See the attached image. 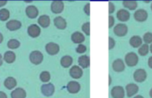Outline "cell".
Wrapping results in <instances>:
<instances>
[{"instance_id": "6da1fadb", "label": "cell", "mask_w": 152, "mask_h": 98, "mask_svg": "<svg viewBox=\"0 0 152 98\" xmlns=\"http://www.w3.org/2000/svg\"><path fill=\"white\" fill-rule=\"evenodd\" d=\"M125 61L129 66L133 67L138 63L139 58L136 53H134V52H130V53L126 54V57H125Z\"/></svg>"}, {"instance_id": "7a4b0ae2", "label": "cell", "mask_w": 152, "mask_h": 98, "mask_svg": "<svg viewBox=\"0 0 152 98\" xmlns=\"http://www.w3.org/2000/svg\"><path fill=\"white\" fill-rule=\"evenodd\" d=\"M30 60L34 65H39L43 60V54L38 50H34L30 54Z\"/></svg>"}, {"instance_id": "3957f363", "label": "cell", "mask_w": 152, "mask_h": 98, "mask_svg": "<svg viewBox=\"0 0 152 98\" xmlns=\"http://www.w3.org/2000/svg\"><path fill=\"white\" fill-rule=\"evenodd\" d=\"M147 77V73L144 69L140 68V69L136 70V71L134 74V79L136 82L138 83H142L145 80Z\"/></svg>"}, {"instance_id": "277c9868", "label": "cell", "mask_w": 152, "mask_h": 98, "mask_svg": "<svg viewBox=\"0 0 152 98\" xmlns=\"http://www.w3.org/2000/svg\"><path fill=\"white\" fill-rule=\"evenodd\" d=\"M54 86L52 83H48L42 86L41 91L42 93L46 97H50L54 93Z\"/></svg>"}, {"instance_id": "5b68a950", "label": "cell", "mask_w": 152, "mask_h": 98, "mask_svg": "<svg viewBox=\"0 0 152 98\" xmlns=\"http://www.w3.org/2000/svg\"><path fill=\"white\" fill-rule=\"evenodd\" d=\"M114 32L118 37H124L128 32V27L124 24H117L114 27Z\"/></svg>"}, {"instance_id": "8992f818", "label": "cell", "mask_w": 152, "mask_h": 98, "mask_svg": "<svg viewBox=\"0 0 152 98\" xmlns=\"http://www.w3.org/2000/svg\"><path fill=\"white\" fill-rule=\"evenodd\" d=\"M41 33V29L38 25L33 24L31 25L28 28V34L30 37H33V38H36V37H39Z\"/></svg>"}, {"instance_id": "52a82bcc", "label": "cell", "mask_w": 152, "mask_h": 98, "mask_svg": "<svg viewBox=\"0 0 152 98\" xmlns=\"http://www.w3.org/2000/svg\"><path fill=\"white\" fill-rule=\"evenodd\" d=\"M111 94L113 98H124V88L122 86H115L111 89Z\"/></svg>"}, {"instance_id": "ba28073f", "label": "cell", "mask_w": 152, "mask_h": 98, "mask_svg": "<svg viewBox=\"0 0 152 98\" xmlns=\"http://www.w3.org/2000/svg\"><path fill=\"white\" fill-rule=\"evenodd\" d=\"M134 16V19L138 22H144L148 18V13L145 10L139 9V10H136Z\"/></svg>"}, {"instance_id": "9c48e42d", "label": "cell", "mask_w": 152, "mask_h": 98, "mask_svg": "<svg viewBox=\"0 0 152 98\" xmlns=\"http://www.w3.org/2000/svg\"><path fill=\"white\" fill-rule=\"evenodd\" d=\"M45 50L47 53L50 55H55L59 53V46L53 42H49L46 45Z\"/></svg>"}, {"instance_id": "30bf717a", "label": "cell", "mask_w": 152, "mask_h": 98, "mask_svg": "<svg viewBox=\"0 0 152 98\" xmlns=\"http://www.w3.org/2000/svg\"><path fill=\"white\" fill-rule=\"evenodd\" d=\"M51 11L54 13H60L64 9V3L62 1H53L51 3Z\"/></svg>"}, {"instance_id": "8fae6325", "label": "cell", "mask_w": 152, "mask_h": 98, "mask_svg": "<svg viewBox=\"0 0 152 98\" xmlns=\"http://www.w3.org/2000/svg\"><path fill=\"white\" fill-rule=\"evenodd\" d=\"M69 73L71 77H73L74 79H80V77H82L83 74L82 68H80L79 66H77V65L73 66L70 69Z\"/></svg>"}, {"instance_id": "7c38bea8", "label": "cell", "mask_w": 152, "mask_h": 98, "mask_svg": "<svg viewBox=\"0 0 152 98\" xmlns=\"http://www.w3.org/2000/svg\"><path fill=\"white\" fill-rule=\"evenodd\" d=\"M117 17L121 22H126L130 19V13L127 10L121 9L117 13Z\"/></svg>"}, {"instance_id": "4fadbf2b", "label": "cell", "mask_w": 152, "mask_h": 98, "mask_svg": "<svg viewBox=\"0 0 152 98\" xmlns=\"http://www.w3.org/2000/svg\"><path fill=\"white\" fill-rule=\"evenodd\" d=\"M67 89H68V92H70L71 94H76L80 91V85L77 82L71 81L68 83V86H67Z\"/></svg>"}, {"instance_id": "5bb4252c", "label": "cell", "mask_w": 152, "mask_h": 98, "mask_svg": "<svg viewBox=\"0 0 152 98\" xmlns=\"http://www.w3.org/2000/svg\"><path fill=\"white\" fill-rule=\"evenodd\" d=\"M112 68L114 71L117 72H121L125 70L124 62L121 59H117L114 61L112 64Z\"/></svg>"}, {"instance_id": "9a60e30c", "label": "cell", "mask_w": 152, "mask_h": 98, "mask_svg": "<svg viewBox=\"0 0 152 98\" xmlns=\"http://www.w3.org/2000/svg\"><path fill=\"white\" fill-rule=\"evenodd\" d=\"M22 26V23L18 20H10L8 21L6 24V27L10 31H13L19 29Z\"/></svg>"}, {"instance_id": "2e32d148", "label": "cell", "mask_w": 152, "mask_h": 98, "mask_svg": "<svg viewBox=\"0 0 152 98\" xmlns=\"http://www.w3.org/2000/svg\"><path fill=\"white\" fill-rule=\"evenodd\" d=\"M138 91H139V87L136 84L131 83V84L126 86V92H127V96L129 97L136 94L138 92Z\"/></svg>"}, {"instance_id": "e0dca14e", "label": "cell", "mask_w": 152, "mask_h": 98, "mask_svg": "<svg viewBox=\"0 0 152 98\" xmlns=\"http://www.w3.org/2000/svg\"><path fill=\"white\" fill-rule=\"evenodd\" d=\"M53 22H54V25L58 29L60 30H63L66 28L67 26V23L66 21L64 18H62V16H57L53 20Z\"/></svg>"}, {"instance_id": "ac0fdd59", "label": "cell", "mask_w": 152, "mask_h": 98, "mask_svg": "<svg viewBox=\"0 0 152 98\" xmlns=\"http://www.w3.org/2000/svg\"><path fill=\"white\" fill-rule=\"evenodd\" d=\"M25 12H26L27 16L29 18H31V19H34V18H36L38 16L39 13L37 8L34 5H30L28 6V7H27Z\"/></svg>"}, {"instance_id": "d6986e66", "label": "cell", "mask_w": 152, "mask_h": 98, "mask_svg": "<svg viewBox=\"0 0 152 98\" xmlns=\"http://www.w3.org/2000/svg\"><path fill=\"white\" fill-rule=\"evenodd\" d=\"M11 98H25L26 97V92L23 88H17L11 92Z\"/></svg>"}, {"instance_id": "ffe728a7", "label": "cell", "mask_w": 152, "mask_h": 98, "mask_svg": "<svg viewBox=\"0 0 152 98\" xmlns=\"http://www.w3.org/2000/svg\"><path fill=\"white\" fill-rule=\"evenodd\" d=\"M71 40L76 44H81L83 42L85 41V37L82 33L74 32L71 35Z\"/></svg>"}, {"instance_id": "44dd1931", "label": "cell", "mask_w": 152, "mask_h": 98, "mask_svg": "<svg viewBox=\"0 0 152 98\" xmlns=\"http://www.w3.org/2000/svg\"><path fill=\"white\" fill-rule=\"evenodd\" d=\"M50 17L47 15H42L38 19V23L42 28H48L50 25Z\"/></svg>"}, {"instance_id": "7402d4cb", "label": "cell", "mask_w": 152, "mask_h": 98, "mask_svg": "<svg viewBox=\"0 0 152 98\" xmlns=\"http://www.w3.org/2000/svg\"><path fill=\"white\" fill-rule=\"evenodd\" d=\"M79 65L83 68H86L90 65V58L89 56L84 55V56H80L78 59Z\"/></svg>"}, {"instance_id": "603a6c76", "label": "cell", "mask_w": 152, "mask_h": 98, "mask_svg": "<svg viewBox=\"0 0 152 98\" xmlns=\"http://www.w3.org/2000/svg\"><path fill=\"white\" fill-rule=\"evenodd\" d=\"M4 85L7 89L10 90V89H13V88L16 86V80L13 77H9L5 79L4 82Z\"/></svg>"}, {"instance_id": "cb8c5ba5", "label": "cell", "mask_w": 152, "mask_h": 98, "mask_svg": "<svg viewBox=\"0 0 152 98\" xmlns=\"http://www.w3.org/2000/svg\"><path fill=\"white\" fill-rule=\"evenodd\" d=\"M142 40L139 36H134L130 39V45L134 48H138L142 45Z\"/></svg>"}, {"instance_id": "d4e9b609", "label": "cell", "mask_w": 152, "mask_h": 98, "mask_svg": "<svg viewBox=\"0 0 152 98\" xmlns=\"http://www.w3.org/2000/svg\"><path fill=\"white\" fill-rule=\"evenodd\" d=\"M16 59V54L13 51H7L4 54V60L7 63H13Z\"/></svg>"}, {"instance_id": "484cf974", "label": "cell", "mask_w": 152, "mask_h": 98, "mask_svg": "<svg viewBox=\"0 0 152 98\" xmlns=\"http://www.w3.org/2000/svg\"><path fill=\"white\" fill-rule=\"evenodd\" d=\"M60 63L62 67L64 68H68L73 63V59L71 56H64L61 59Z\"/></svg>"}, {"instance_id": "4316f807", "label": "cell", "mask_w": 152, "mask_h": 98, "mask_svg": "<svg viewBox=\"0 0 152 98\" xmlns=\"http://www.w3.org/2000/svg\"><path fill=\"white\" fill-rule=\"evenodd\" d=\"M123 4L124 7H126V8L130 9L132 10H134L137 7V2L135 1H123Z\"/></svg>"}, {"instance_id": "83f0119b", "label": "cell", "mask_w": 152, "mask_h": 98, "mask_svg": "<svg viewBox=\"0 0 152 98\" xmlns=\"http://www.w3.org/2000/svg\"><path fill=\"white\" fill-rule=\"evenodd\" d=\"M10 17V12L7 9H1L0 10V20L6 21Z\"/></svg>"}, {"instance_id": "f1b7e54d", "label": "cell", "mask_w": 152, "mask_h": 98, "mask_svg": "<svg viewBox=\"0 0 152 98\" xmlns=\"http://www.w3.org/2000/svg\"><path fill=\"white\" fill-rule=\"evenodd\" d=\"M20 46V42L17 39H10L7 42V47L10 49H16Z\"/></svg>"}, {"instance_id": "f546056e", "label": "cell", "mask_w": 152, "mask_h": 98, "mask_svg": "<svg viewBox=\"0 0 152 98\" xmlns=\"http://www.w3.org/2000/svg\"><path fill=\"white\" fill-rule=\"evenodd\" d=\"M138 52H139V54L141 55V56H146L148 53V52H149V47H148V45L147 44L142 45L140 48Z\"/></svg>"}, {"instance_id": "4dcf8cb0", "label": "cell", "mask_w": 152, "mask_h": 98, "mask_svg": "<svg viewBox=\"0 0 152 98\" xmlns=\"http://www.w3.org/2000/svg\"><path fill=\"white\" fill-rule=\"evenodd\" d=\"M40 80L41 81H42L43 83H47L50 80V73L48 71H42L40 74Z\"/></svg>"}, {"instance_id": "1f68e13d", "label": "cell", "mask_w": 152, "mask_h": 98, "mask_svg": "<svg viewBox=\"0 0 152 98\" xmlns=\"http://www.w3.org/2000/svg\"><path fill=\"white\" fill-rule=\"evenodd\" d=\"M143 41L145 42V44H149L152 42V33L148 32L144 34L143 36Z\"/></svg>"}, {"instance_id": "d6a6232c", "label": "cell", "mask_w": 152, "mask_h": 98, "mask_svg": "<svg viewBox=\"0 0 152 98\" xmlns=\"http://www.w3.org/2000/svg\"><path fill=\"white\" fill-rule=\"evenodd\" d=\"M82 30L86 33V35H90V23L89 22H86V23L83 24V27H82Z\"/></svg>"}, {"instance_id": "836d02e7", "label": "cell", "mask_w": 152, "mask_h": 98, "mask_svg": "<svg viewBox=\"0 0 152 98\" xmlns=\"http://www.w3.org/2000/svg\"><path fill=\"white\" fill-rule=\"evenodd\" d=\"M86 50H87V48H86V47L84 45H79L78 47H77V49H76L77 52L79 53H85V52L86 51Z\"/></svg>"}, {"instance_id": "e575fe53", "label": "cell", "mask_w": 152, "mask_h": 98, "mask_svg": "<svg viewBox=\"0 0 152 98\" xmlns=\"http://www.w3.org/2000/svg\"><path fill=\"white\" fill-rule=\"evenodd\" d=\"M109 49L111 50V49H112L114 47V45H115V41H114V39L113 38H111V37H109Z\"/></svg>"}, {"instance_id": "d590c367", "label": "cell", "mask_w": 152, "mask_h": 98, "mask_svg": "<svg viewBox=\"0 0 152 98\" xmlns=\"http://www.w3.org/2000/svg\"><path fill=\"white\" fill-rule=\"evenodd\" d=\"M84 11L86 12V13L88 16H90V4L89 3L86 4L84 7Z\"/></svg>"}, {"instance_id": "8d00e7d4", "label": "cell", "mask_w": 152, "mask_h": 98, "mask_svg": "<svg viewBox=\"0 0 152 98\" xmlns=\"http://www.w3.org/2000/svg\"><path fill=\"white\" fill-rule=\"evenodd\" d=\"M108 19H109V27H108V28H111L114 24V19L112 16H109V18H108Z\"/></svg>"}, {"instance_id": "74e56055", "label": "cell", "mask_w": 152, "mask_h": 98, "mask_svg": "<svg viewBox=\"0 0 152 98\" xmlns=\"http://www.w3.org/2000/svg\"><path fill=\"white\" fill-rule=\"evenodd\" d=\"M115 10V7H114V4L112 2H109V13H112Z\"/></svg>"}, {"instance_id": "f35d334b", "label": "cell", "mask_w": 152, "mask_h": 98, "mask_svg": "<svg viewBox=\"0 0 152 98\" xmlns=\"http://www.w3.org/2000/svg\"><path fill=\"white\" fill-rule=\"evenodd\" d=\"M0 98H7V94L4 92L0 91Z\"/></svg>"}, {"instance_id": "ab89813d", "label": "cell", "mask_w": 152, "mask_h": 98, "mask_svg": "<svg viewBox=\"0 0 152 98\" xmlns=\"http://www.w3.org/2000/svg\"><path fill=\"white\" fill-rule=\"evenodd\" d=\"M148 66H149L151 68H152V56H151V57L148 59Z\"/></svg>"}, {"instance_id": "60d3db41", "label": "cell", "mask_w": 152, "mask_h": 98, "mask_svg": "<svg viewBox=\"0 0 152 98\" xmlns=\"http://www.w3.org/2000/svg\"><path fill=\"white\" fill-rule=\"evenodd\" d=\"M7 4V1H0V7L5 5Z\"/></svg>"}, {"instance_id": "b9f144b4", "label": "cell", "mask_w": 152, "mask_h": 98, "mask_svg": "<svg viewBox=\"0 0 152 98\" xmlns=\"http://www.w3.org/2000/svg\"><path fill=\"white\" fill-rule=\"evenodd\" d=\"M2 62H3V61H2V56H1V55L0 54V66H1V65H2Z\"/></svg>"}, {"instance_id": "7bdbcfd3", "label": "cell", "mask_w": 152, "mask_h": 98, "mask_svg": "<svg viewBox=\"0 0 152 98\" xmlns=\"http://www.w3.org/2000/svg\"><path fill=\"white\" fill-rule=\"evenodd\" d=\"M2 41H3V36H2V34L0 33V43L2 42Z\"/></svg>"}, {"instance_id": "ee69618b", "label": "cell", "mask_w": 152, "mask_h": 98, "mask_svg": "<svg viewBox=\"0 0 152 98\" xmlns=\"http://www.w3.org/2000/svg\"><path fill=\"white\" fill-rule=\"evenodd\" d=\"M134 98H144V97H143L140 96V95H138V96H136L135 97H134Z\"/></svg>"}, {"instance_id": "f6af8a7d", "label": "cell", "mask_w": 152, "mask_h": 98, "mask_svg": "<svg viewBox=\"0 0 152 98\" xmlns=\"http://www.w3.org/2000/svg\"><path fill=\"white\" fill-rule=\"evenodd\" d=\"M150 97L152 98V88L151 89V91H150Z\"/></svg>"}, {"instance_id": "bcb514c9", "label": "cell", "mask_w": 152, "mask_h": 98, "mask_svg": "<svg viewBox=\"0 0 152 98\" xmlns=\"http://www.w3.org/2000/svg\"><path fill=\"white\" fill-rule=\"evenodd\" d=\"M150 50H151V52L152 53V45H151V47H150Z\"/></svg>"}, {"instance_id": "7dc6e473", "label": "cell", "mask_w": 152, "mask_h": 98, "mask_svg": "<svg viewBox=\"0 0 152 98\" xmlns=\"http://www.w3.org/2000/svg\"><path fill=\"white\" fill-rule=\"evenodd\" d=\"M151 10H152V4H151Z\"/></svg>"}]
</instances>
